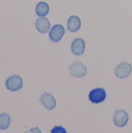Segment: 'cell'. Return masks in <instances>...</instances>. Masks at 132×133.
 I'll list each match as a JSON object with an SVG mask.
<instances>
[{"label": "cell", "mask_w": 132, "mask_h": 133, "mask_svg": "<svg viewBox=\"0 0 132 133\" xmlns=\"http://www.w3.org/2000/svg\"><path fill=\"white\" fill-rule=\"evenodd\" d=\"M86 48V43L83 39L82 38H76L75 39L71 45L72 52L75 55H81L83 54Z\"/></svg>", "instance_id": "ba28073f"}, {"label": "cell", "mask_w": 132, "mask_h": 133, "mask_svg": "<svg viewBox=\"0 0 132 133\" xmlns=\"http://www.w3.org/2000/svg\"><path fill=\"white\" fill-rule=\"evenodd\" d=\"M51 133H67V132L62 126H55L52 129Z\"/></svg>", "instance_id": "4fadbf2b"}, {"label": "cell", "mask_w": 132, "mask_h": 133, "mask_svg": "<svg viewBox=\"0 0 132 133\" xmlns=\"http://www.w3.org/2000/svg\"><path fill=\"white\" fill-rule=\"evenodd\" d=\"M65 33V30L61 24H55L49 31V37L53 42H58L62 39Z\"/></svg>", "instance_id": "7a4b0ae2"}, {"label": "cell", "mask_w": 132, "mask_h": 133, "mask_svg": "<svg viewBox=\"0 0 132 133\" xmlns=\"http://www.w3.org/2000/svg\"><path fill=\"white\" fill-rule=\"evenodd\" d=\"M23 83L22 78L18 75H12L9 76L5 81L6 89L12 92L19 90L23 87Z\"/></svg>", "instance_id": "6da1fadb"}, {"label": "cell", "mask_w": 132, "mask_h": 133, "mask_svg": "<svg viewBox=\"0 0 132 133\" xmlns=\"http://www.w3.org/2000/svg\"><path fill=\"white\" fill-rule=\"evenodd\" d=\"M107 93L103 88H96L90 91L89 94V101L93 104H100L105 101Z\"/></svg>", "instance_id": "3957f363"}, {"label": "cell", "mask_w": 132, "mask_h": 133, "mask_svg": "<svg viewBox=\"0 0 132 133\" xmlns=\"http://www.w3.org/2000/svg\"><path fill=\"white\" fill-rule=\"evenodd\" d=\"M131 65L128 62H121L115 69V75L120 79H125L131 73Z\"/></svg>", "instance_id": "5b68a950"}, {"label": "cell", "mask_w": 132, "mask_h": 133, "mask_svg": "<svg viewBox=\"0 0 132 133\" xmlns=\"http://www.w3.org/2000/svg\"><path fill=\"white\" fill-rule=\"evenodd\" d=\"M35 27L37 30L40 34H45L47 33L51 27V23L47 18L44 17H40L38 18L35 22Z\"/></svg>", "instance_id": "9c48e42d"}, {"label": "cell", "mask_w": 132, "mask_h": 133, "mask_svg": "<svg viewBox=\"0 0 132 133\" xmlns=\"http://www.w3.org/2000/svg\"><path fill=\"white\" fill-rule=\"evenodd\" d=\"M11 123V118L8 113L0 114V130H6Z\"/></svg>", "instance_id": "7c38bea8"}, {"label": "cell", "mask_w": 132, "mask_h": 133, "mask_svg": "<svg viewBox=\"0 0 132 133\" xmlns=\"http://www.w3.org/2000/svg\"><path fill=\"white\" fill-rule=\"evenodd\" d=\"M36 14L40 17H44L49 12V5L45 2H40L35 8Z\"/></svg>", "instance_id": "8fae6325"}, {"label": "cell", "mask_w": 132, "mask_h": 133, "mask_svg": "<svg viewBox=\"0 0 132 133\" xmlns=\"http://www.w3.org/2000/svg\"><path fill=\"white\" fill-rule=\"evenodd\" d=\"M81 27V20L77 16H71L67 23V28L70 32H76Z\"/></svg>", "instance_id": "30bf717a"}, {"label": "cell", "mask_w": 132, "mask_h": 133, "mask_svg": "<svg viewBox=\"0 0 132 133\" xmlns=\"http://www.w3.org/2000/svg\"><path fill=\"white\" fill-rule=\"evenodd\" d=\"M128 114L124 110H118L114 115V123L117 127H124L128 122Z\"/></svg>", "instance_id": "8992f818"}, {"label": "cell", "mask_w": 132, "mask_h": 133, "mask_svg": "<svg viewBox=\"0 0 132 133\" xmlns=\"http://www.w3.org/2000/svg\"><path fill=\"white\" fill-rule=\"evenodd\" d=\"M69 72L74 77L81 78L86 76L87 73V69L83 63L75 62L71 65L69 68Z\"/></svg>", "instance_id": "277c9868"}, {"label": "cell", "mask_w": 132, "mask_h": 133, "mask_svg": "<svg viewBox=\"0 0 132 133\" xmlns=\"http://www.w3.org/2000/svg\"><path fill=\"white\" fill-rule=\"evenodd\" d=\"M27 133H42L41 132V131H40V129H39V128H37V127H35V128H32V129H30Z\"/></svg>", "instance_id": "5bb4252c"}, {"label": "cell", "mask_w": 132, "mask_h": 133, "mask_svg": "<svg viewBox=\"0 0 132 133\" xmlns=\"http://www.w3.org/2000/svg\"><path fill=\"white\" fill-rule=\"evenodd\" d=\"M40 101L47 111H51L56 107V100L53 95L49 93H44L42 94L40 97Z\"/></svg>", "instance_id": "52a82bcc"}]
</instances>
